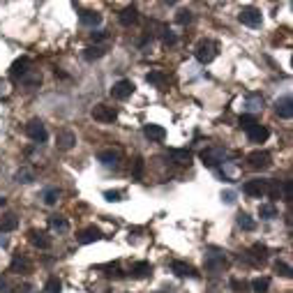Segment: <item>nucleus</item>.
Masks as SVG:
<instances>
[{
  "label": "nucleus",
  "mask_w": 293,
  "mask_h": 293,
  "mask_svg": "<svg viewBox=\"0 0 293 293\" xmlns=\"http://www.w3.org/2000/svg\"><path fill=\"white\" fill-rule=\"evenodd\" d=\"M49 226L53 231H60V233L70 231V222H67L65 217H60V215H51V217H49Z\"/></svg>",
  "instance_id": "a878e982"
},
{
  "label": "nucleus",
  "mask_w": 293,
  "mask_h": 293,
  "mask_svg": "<svg viewBox=\"0 0 293 293\" xmlns=\"http://www.w3.org/2000/svg\"><path fill=\"white\" fill-rule=\"evenodd\" d=\"M74 143H76V134L72 129H58V134H55V145H58L60 150L74 148Z\"/></svg>",
  "instance_id": "6e6552de"
},
{
  "label": "nucleus",
  "mask_w": 293,
  "mask_h": 293,
  "mask_svg": "<svg viewBox=\"0 0 293 293\" xmlns=\"http://www.w3.org/2000/svg\"><path fill=\"white\" fill-rule=\"evenodd\" d=\"M240 127H245V129H249L252 127V125H256V118H254V115H249V113H245V115H240Z\"/></svg>",
  "instance_id": "a19ab883"
},
{
  "label": "nucleus",
  "mask_w": 293,
  "mask_h": 293,
  "mask_svg": "<svg viewBox=\"0 0 293 293\" xmlns=\"http://www.w3.org/2000/svg\"><path fill=\"white\" fill-rule=\"evenodd\" d=\"M275 270H277V275H282V277H291V266H286V263H275Z\"/></svg>",
  "instance_id": "79ce46f5"
},
{
  "label": "nucleus",
  "mask_w": 293,
  "mask_h": 293,
  "mask_svg": "<svg viewBox=\"0 0 293 293\" xmlns=\"http://www.w3.org/2000/svg\"><path fill=\"white\" fill-rule=\"evenodd\" d=\"M129 273H132V277H134V279H143V277H148V275L153 273V266H150L148 261H136Z\"/></svg>",
  "instance_id": "412c9836"
},
{
  "label": "nucleus",
  "mask_w": 293,
  "mask_h": 293,
  "mask_svg": "<svg viewBox=\"0 0 293 293\" xmlns=\"http://www.w3.org/2000/svg\"><path fill=\"white\" fill-rule=\"evenodd\" d=\"M192 19H194V16H192V12H189V10H180L178 12V16H175V21H178V23H192Z\"/></svg>",
  "instance_id": "ea45409f"
},
{
  "label": "nucleus",
  "mask_w": 293,
  "mask_h": 293,
  "mask_svg": "<svg viewBox=\"0 0 293 293\" xmlns=\"http://www.w3.org/2000/svg\"><path fill=\"white\" fill-rule=\"evenodd\" d=\"M10 270H12V273H16V275H28L30 270H33V263H30L25 256H21V254H14Z\"/></svg>",
  "instance_id": "2eb2a0df"
},
{
  "label": "nucleus",
  "mask_w": 293,
  "mask_h": 293,
  "mask_svg": "<svg viewBox=\"0 0 293 293\" xmlns=\"http://www.w3.org/2000/svg\"><path fill=\"white\" fill-rule=\"evenodd\" d=\"M42 199H44V203H46V206H55V203H58V199H60V189H55V187H46V189H44V194H42Z\"/></svg>",
  "instance_id": "c85d7f7f"
},
{
  "label": "nucleus",
  "mask_w": 293,
  "mask_h": 293,
  "mask_svg": "<svg viewBox=\"0 0 293 293\" xmlns=\"http://www.w3.org/2000/svg\"><path fill=\"white\" fill-rule=\"evenodd\" d=\"M25 134H28L30 141H35V143H44L46 141V127L42 120H30L28 125H25Z\"/></svg>",
  "instance_id": "39448f33"
},
{
  "label": "nucleus",
  "mask_w": 293,
  "mask_h": 293,
  "mask_svg": "<svg viewBox=\"0 0 293 293\" xmlns=\"http://www.w3.org/2000/svg\"><path fill=\"white\" fill-rule=\"evenodd\" d=\"M0 293H12V286L5 277H0Z\"/></svg>",
  "instance_id": "c03bdc74"
},
{
  "label": "nucleus",
  "mask_w": 293,
  "mask_h": 293,
  "mask_svg": "<svg viewBox=\"0 0 293 293\" xmlns=\"http://www.w3.org/2000/svg\"><path fill=\"white\" fill-rule=\"evenodd\" d=\"M28 240L33 247L37 249H49L51 247V238L44 233V231H37V229H30L28 231Z\"/></svg>",
  "instance_id": "9b49d317"
},
{
  "label": "nucleus",
  "mask_w": 293,
  "mask_h": 293,
  "mask_svg": "<svg viewBox=\"0 0 293 293\" xmlns=\"http://www.w3.org/2000/svg\"><path fill=\"white\" fill-rule=\"evenodd\" d=\"M14 180H16V183L28 185V183H33V180H35V171H33V169H25V166H23V169H19V171L14 173Z\"/></svg>",
  "instance_id": "cd10ccee"
},
{
  "label": "nucleus",
  "mask_w": 293,
  "mask_h": 293,
  "mask_svg": "<svg viewBox=\"0 0 293 293\" xmlns=\"http://www.w3.org/2000/svg\"><path fill=\"white\" fill-rule=\"evenodd\" d=\"M217 51H219V46H217V42H213V40H201L199 44L194 46V55L203 65L213 63V60L217 58Z\"/></svg>",
  "instance_id": "f257e3e1"
},
{
  "label": "nucleus",
  "mask_w": 293,
  "mask_h": 293,
  "mask_svg": "<svg viewBox=\"0 0 293 293\" xmlns=\"http://www.w3.org/2000/svg\"><path fill=\"white\" fill-rule=\"evenodd\" d=\"M224 263H226L224 254H208V256H206V270H213V273H217V270L224 268Z\"/></svg>",
  "instance_id": "5701e85b"
},
{
  "label": "nucleus",
  "mask_w": 293,
  "mask_h": 293,
  "mask_svg": "<svg viewBox=\"0 0 293 293\" xmlns=\"http://www.w3.org/2000/svg\"><path fill=\"white\" fill-rule=\"evenodd\" d=\"M97 159H100L102 166H106V169H113V166H118V162H120V153H118V150H113V148L102 150V153L97 155Z\"/></svg>",
  "instance_id": "4468645a"
},
{
  "label": "nucleus",
  "mask_w": 293,
  "mask_h": 293,
  "mask_svg": "<svg viewBox=\"0 0 293 293\" xmlns=\"http://www.w3.org/2000/svg\"><path fill=\"white\" fill-rule=\"evenodd\" d=\"M125 192H120V189H106L104 192V199L106 201H123Z\"/></svg>",
  "instance_id": "58836bf2"
},
{
  "label": "nucleus",
  "mask_w": 293,
  "mask_h": 293,
  "mask_svg": "<svg viewBox=\"0 0 293 293\" xmlns=\"http://www.w3.org/2000/svg\"><path fill=\"white\" fill-rule=\"evenodd\" d=\"M243 192L247 196H252V199H261L268 192V180H249V183H245Z\"/></svg>",
  "instance_id": "423d86ee"
},
{
  "label": "nucleus",
  "mask_w": 293,
  "mask_h": 293,
  "mask_svg": "<svg viewBox=\"0 0 293 293\" xmlns=\"http://www.w3.org/2000/svg\"><path fill=\"white\" fill-rule=\"evenodd\" d=\"M238 226L243 231H254V229H256V222H254L247 213H238Z\"/></svg>",
  "instance_id": "c756f323"
},
{
  "label": "nucleus",
  "mask_w": 293,
  "mask_h": 293,
  "mask_svg": "<svg viewBox=\"0 0 293 293\" xmlns=\"http://www.w3.org/2000/svg\"><path fill=\"white\" fill-rule=\"evenodd\" d=\"M252 256H254V261H266V258H268V247H266V245H254Z\"/></svg>",
  "instance_id": "473e14b6"
},
{
  "label": "nucleus",
  "mask_w": 293,
  "mask_h": 293,
  "mask_svg": "<svg viewBox=\"0 0 293 293\" xmlns=\"http://www.w3.org/2000/svg\"><path fill=\"white\" fill-rule=\"evenodd\" d=\"M90 37H93V42H100V40H106V33L104 30H97V33H93Z\"/></svg>",
  "instance_id": "a18cd8bd"
},
{
  "label": "nucleus",
  "mask_w": 293,
  "mask_h": 293,
  "mask_svg": "<svg viewBox=\"0 0 293 293\" xmlns=\"http://www.w3.org/2000/svg\"><path fill=\"white\" fill-rule=\"evenodd\" d=\"M143 171H145V162L141 157H134V164H132V175H134V180L143 178Z\"/></svg>",
  "instance_id": "7c9ffc66"
},
{
  "label": "nucleus",
  "mask_w": 293,
  "mask_h": 293,
  "mask_svg": "<svg viewBox=\"0 0 293 293\" xmlns=\"http://www.w3.org/2000/svg\"><path fill=\"white\" fill-rule=\"evenodd\" d=\"M16 226H19V217H16L14 213H5L0 217V231H3V233H10Z\"/></svg>",
  "instance_id": "aec40b11"
},
{
  "label": "nucleus",
  "mask_w": 293,
  "mask_h": 293,
  "mask_svg": "<svg viewBox=\"0 0 293 293\" xmlns=\"http://www.w3.org/2000/svg\"><path fill=\"white\" fill-rule=\"evenodd\" d=\"M0 206H5V196H0Z\"/></svg>",
  "instance_id": "09e8293b"
},
{
  "label": "nucleus",
  "mask_w": 293,
  "mask_h": 293,
  "mask_svg": "<svg viewBox=\"0 0 293 293\" xmlns=\"http://www.w3.org/2000/svg\"><path fill=\"white\" fill-rule=\"evenodd\" d=\"M169 157H171V162L178 164V166H189V164H192V153H189V150H171Z\"/></svg>",
  "instance_id": "6ab92c4d"
},
{
  "label": "nucleus",
  "mask_w": 293,
  "mask_h": 293,
  "mask_svg": "<svg viewBox=\"0 0 293 293\" xmlns=\"http://www.w3.org/2000/svg\"><path fill=\"white\" fill-rule=\"evenodd\" d=\"M159 35H162V40H164V44H175V35L171 33L166 25H159Z\"/></svg>",
  "instance_id": "c9c22d12"
},
{
  "label": "nucleus",
  "mask_w": 293,
  "mask_h": 293,
  "mask_svg": "<svg viewBox=\"0 0 293 293\" xmlns=\"http://www.w3.org/2000/svg\"><path fill=\"white\" fill-rule=\"evenodd\" d=\"M171 270H173L178 277H196V270H194L189 263H185V261H173V263H171Z\"/></svg>",
  "instance_id": "4be33fe9"
},
{
  "label": "nucleus",
  "mask_w": 293,
  "mask_h": 293,
  "mask_svg": "<svg viewBox=\"0 0 293 293\" xmlns=\"http://www.w3.org/2000/svg\"><path fill=\"white\" fill-rule=\"evenodd\" d=\"M275 113H277L279 118H284V120H291V115H293V100L288 97V95H284V97H279V100L275 102Z\"/></svg>",
  "instance_id": "1a4fd4ad"
},
{
  "label": "nucleus",
  "mask_w": 293,
  "mask_h": 293,
  "mask_svg": "<svg viewBox=\"0 0 293 293\" xmlns=\"http://www.w3.org/2000/svg\"><path fill=\"white\" fill-rule=\"evenodd\" d=\"M102 55H106V46H104V44H95V46H88V49L83 51V58L88 60V63H93V60H100Z\"/></svg>",
  "instance_id": "393cba45"
},
{
  "label": "nucleus",
  "mask_w": 293,
  "mask_h": 293,
  "mask_svg": "<svg viewBox=\"0 0 293 293\" xmlns=\"http://www.w3.org/2000/svg\"><path fill=\"white\" fill-rule=\"evenodd\" d=\"M136 19H139V10H136L134 5L125 7V10L120 12V16H118V21H120V23H123V25H132Z\"/></svg>",
  "instance_id": "b1692460"
},
{
  "label": "nucleus",
  "mask_w": 293,
  "mask_h": 293,
  "mask_svg": "<svg viewBox=\"0 0 293 293\" xmlns=\"http://www.w3.org/2000/svg\"><path fill=\"white\" fill-rule=\"evenodd\" d=\"M0 93H5V83L3 81H0Z\"/></svg>",
  "instance_id": "de8ad7c7"
},
{
  "label": "nucleus",
  "mask_w": 293,
  "mask_h": 293,
  "mask_svg": "<svg viewBox=\"0 0 293 293\" xmlns=\"http://www.w3.org/2000/svg\"><path fill=\"white\" fill-rule=\"evenodd\" d=\"M79 21L83 25H97L102 21V14L100 12H81L79 14Z\"/></svg>",
  "instance_id": "bb28decb"
},
{
  "label": "nucleus",
  "mask_w": 293,
  "mask_h": 293,
  "mask_svg": "<svg viewBox=\"0 0 293 293\" xmlns=\"http://www.w3.org/2000/svg\"><path fill=\"white\" fill-rule=\"evenodd\" d=\"M145 81H148L150 85H155L157 90H166V88H169V76H166L162 70H150L148 76H145Z\"/></svg>",
  "instance_id": "ddd939ff"
},
{
  "label": "nucleus",
  "mask_w": 293,
  "mask_h": 293,
  "mask_svg": "<svg viewBox=\"0 0 293 293\" xmlns=\"http://www.w3.org/2000/svg\"><path fill=\"white\" fill-rule=\"evenodd\" d=\"M60 279L58 277H49V282H46V286H44V291L46 293H60Z\"/></svg>",
  "instance_id": "e433bc0d"
},
{
  "label": "nucleus",
  "mask_w": 293,
  "mask_h": 293,
  "mask_svg": "<svg viewBox=\"0 0 293 293\" xmlns=\"http://www.w3.org/2000/svg\"><path fill=\"white\" fill-rule=\"evenodd\" d=\"M143 134H145V139H150V141H164L166 139V129L162 127V125H145Z\"/></svg>",
  "instance_id": "a211bd4d"
},
{
  "label": "nucleus",
  "mask_w": 293,
  "mask_h": 293,
  "mask_svg": "<svg viewBox=\"0 0 293 293\" xmlns=\"http://www.w3.org/2000/svg\"><path fill=\"white\" fill-rule=\"evenodd\" d=\"M132 93H134V83L129 79H120L118 83H113V88H111V97H113V100H127Z\"/></svg>",
  "instance_id": "0eeeda50"
},
{
  "label": "nucleus",
  "mask_w": 293,
  "mask_h": 293,
  "mask_svg": "<svg viewBox=\"0 0 293 293\" xmlns=\"http://www.w3.org/2000/svg\"><path fill=\"white\" fill-rule=\"evenodd\" d=\"M28 67H30V60L28 58H16L14 63H12V67H10L12 79H23V76L30 72Z\"/></svg>",
  "instance_id": "f3484780"
},
{
  "label": "nucleus",
  "mask_w": 293,
  "mask_h": 293,
  "mask_svg": "<svg viewBox=\"0 0 293 293\" xmlns=\"http://www.w3.org/2000/svg\"><path fill=\"white\" fill-rule=\"evenodd\" d=\"M270 136V129L266 127V125H252V127L247 129V139L252 141V143H263L266 139Z\"/></svg>",
  "instance_id": "f8f14e48"
},
{
  "label": "nucleus",
  "mask_w": 293,
  "mask_h": 293,
  "mask_svg": "<svg viewBox=\"0 0 293 293\" xmlns=\"http://www.w3.org/2000/svg\"><path fill=\"white\" fill-rule=\"evenodd\" d=\"M222 199L226 201V203H233V201H236V194H233V192H224V194H222Z\"/></svg>",
  "instance_id": "49530a36"
},
{
  "label": "nucleus",
  "mask_w": 293,
  "mask_h": 293,
  "mask_svg": "<svg viewBox=\"0 0 293 293\" xmlns=\"http://www.w3.org/2000/svg\"><path fill=\"white\" fill-rule=\"evenodd\" d=\"M279 196H282V201H291V180H284L282 183V189H279Z\"/></svg>",
  "instance_id": "4c0bfd02"
},
{
  "label": "nucleus",
  "mask_w": 293,
  "mask_h": 293,
  "mask_svg": "<svg viewBox=\"0 0 293 293\" xmlns=\"http://www.w3.org/2000/svg\"><path fill=\"white\" fill-rule=\"evenodd\" d=\"M245 104H247V109L258 111V109H261V106H263V97H261V95H249Z\"/></svg>",
  "instance_id": "72a5a7b5"
},
{
  "label": "nucleus",
  "mask_w": 293,
  "mask_h": 293,
  "mask_svg": "<svg viewBox=\"0 0 293 293\" xmlns=\"http://www.w3.org/2000/svg\"><path fill=\"white\" fill-rule=\"evenodd\" d=\"M93 115L97 123H115V118H118V109L115 106H109V104H97L93 106Z\"/></svg>",
  "instance_id": "7ed1b4c3"
},
{
  "label": "nucleus",
  "mask_w": 293,
  "mask_h": 293,
  "mask_svg": "<svg viewBox=\"0 0 293 293\" xmlns=\"http://www.w3.org/2000/svg\"><path fill=\"white\" fill-rule=\"evenodd\" d=\"M201 159H203V164L210 166V169H215V166L219 164V162H224V153L217 148H208L201 153Z\"/></svg>",
  "instance_id": "dca6fc26"
},
{
  "label": "nucleus",
  "mask_w": 293,
  "mask_h": 293,
  "mask_svg": "<svg viewBox=\"0 0 293 293\" xmlns=\"http://www.w3.org/2000/svg\"><path fill=\"white\" fill-rule=\"evenodd\" d=\"M247 164L254 171H263L273 164V159H270V153H266V150H254V153L247 155Z\"/></svg>",
  "instance_id": "f03ea898"
},
{
  "label": "nucleus",
  "mask_w": 293,
  "mask_h": 293,
  "mask_svg": "<svg viewBox=\"0 0 293 293\" xmlns=\"http://www.w3.org/2000/svg\"><path fill=\"white\" fill-rule=\"evenodd\" d=\"M97 240H102V231L97 226H88V229L76 233V243L79 245H90V243H97Z\"/></svg>",
  "instance_id": "9d476101"
},
{
  "label": "nucleus",
  "mask_w": 293,
  "mask_h": 293,
  "mask_svg": "<svg viewBox=\"0 0 293 293\" xmlns=\"http://www.w3.org/2000/svg\"><path fill=\"white\" fill-rule=\"evenodd\" d=\"M268 286H270L268 277H258V279H254V282H252V288L256 293H266V291H268Z\"/></svg>",
  "instance_id": "f704fd0d"
},
{
  "label": "nucleus",
  "mask_w": 293,
  "mask_h": 293,
  "mask_svg": "<svg viewBox=\"0 0 293 293\" xmlns=\"http://www.w3.org/2000/svg\"><path fill=\"white\" fill-rule=\"evenodd\" d=\"M231 288H236L238 293H243L247 288V282H240V279H231Z\"/></svg>",
  "instance_id": "37998d69"
},
{
  "label": "nucleus",
  "mask_w": 293,
  "mask_h": 293,
  "mask_svg": "<svg viewBox=\"0 0 293 293\" xmlns=\"http://www.w3.org/2000/svg\"><path fill=\"white\" fill-rule=\"evenodd\" d=\"M258 215L263 219H273V217H277V208H275L273 203H263L261 208H258Z\"/></svg>",
  "instance_id": "2f4dec72"
},
{
  "label": "nucleus",
  "mask_w": 293,
  "mask_h": 293,
  "mask_svg": "<svg viewBox=\"0 0 293 293\" xmlns=\"http://www.w3.org/2000/svg\"><path fill=\"white\" fill-rule=\"evenodd\" d=\"M240 23L249 25V28H258V25L263 23V16H261V10H256V7H243L238 14Z\"/></svg>",
  "instance_id": "20e7f679"
}]
</instances>
